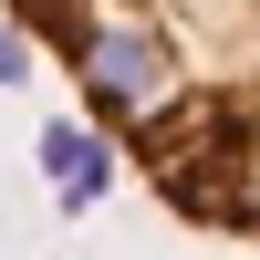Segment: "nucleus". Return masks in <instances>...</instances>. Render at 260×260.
Instances as JSON below:
<instances>
[{"label": "nucleus", "mask_w": 260, "mask_h": 260, "mask_svg": "<svg viewBox=\"0 0 260 260\" xmlns=\"http://www.w3.org/2000/svg\"><path fill=\"white\" fill-rule=\"evenodd\" d=\"M187 229L260 240V0H0Z\"/></svg>", "instance_id": "obj_1"}]
</instances>
